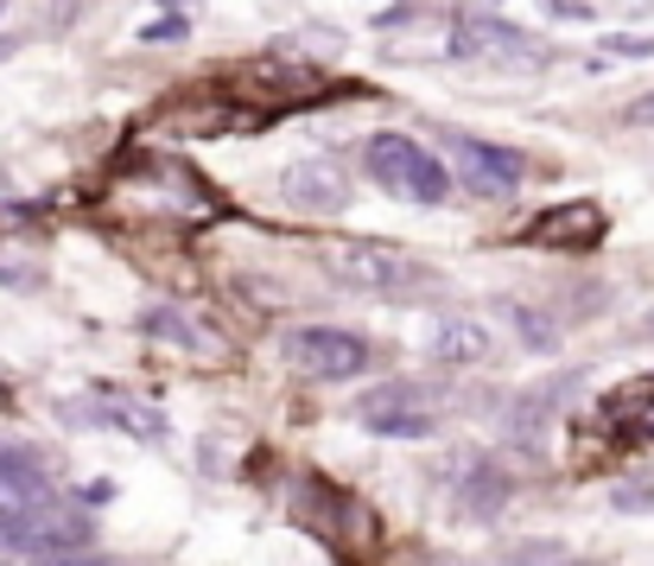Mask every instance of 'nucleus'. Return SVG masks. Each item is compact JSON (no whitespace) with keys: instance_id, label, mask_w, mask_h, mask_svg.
Listing matches in <instances>:
<instances>
[{"instance_id":"1","label":"nucleus","mask_w":654,"mask_h":566,"mask_svg":"<svg viewBox=\"0 0 654 566\" xmlns=\"http://www.w3.org/2000/svg\"><path fill=\"white\" fill-rule=\"evenodd\" d=\"M362 166H369V179L381 191H394L407 205H445L452 198V172H445V159H432L420 140H407V134H369L362 140Z\"/></svg>"},{"instance_id":"2","label":"nucleus","mask_w":654,"mask_h":566,"mask_svg":"<svg viewBox=\"0 0 654 566\" xmlns=\"http://www.w3.org/2000/svg\"><path fill=\"white\" fill-rule=\"evenodd\" d=\"M286 363H293L299 376H312V382H350V376H362V369L376 363V350H369L356 332L305 325V332L286 337Z\"/></svg>"},{"instance_id":"3","label":"nucleus","mask_w":654,"mask_h":566,"mask_svg":"<svg viewBox=\"0 0 654 566\" xmlns=\"http://www.w3.org/2000/svg\"><path fill=\"white\" fill-rule=\"evenodd\" d=\"M325 261L337 281L362 286V293H407L420 281V261H407L401 249H381V242H330Z\"/></svg>"},{"instance_id":"4","label":"nucleus","mask_w":654,"mask_h":566,"mask_svg":"<svg viewBox=\"0 0 654 566\" xmlns=\"http://www.w3.org/2000/svg\"><path fill=\"white\" fill-rule=\"evenodd\" d=\"M452 166L471 198H508L521 185V154L496 140H452Z\"/></svg>"},{"instance_id":"5","label":"nucleus","mask_w":654,"mask_h":566,"mask_svg":"<svg viewBox=\"0 0 654 566\" xmlns=\"http://www.w3.org/2000/svg\"><path fill=\"white\" fill-rule=\"evenodd\" d=\"M420 395H426V388L388 382V388H376V395H369L356 413H362V427H369V433H381V439H432V427H439V420H432V408L420 401Z\"/></svg>"},{"instance_id":"6","label":"nucleus","mask_w":654,"mask_h":566,"mask_svg":"<svg viewBox=\"0 0 654 566\" xmlns=\"http://www.w3.org/2000/svg\"><path fill=\"white\" fill-rule=\"evenodd\" d=\"M521 242H534V249H598V242H604V210L591 205V198H579V205H547L528 230H521Z\"/></svg>"},{"instance_id":"7","label":"nucleus","mask_w":654,"mask_h":566,"mask_svg":"<svg viewBox=\"0 0 654 566\" xmlns=\"http://www.w3.org/2000/svg\"><path fill=\"white\" fill-rule=\"evenodd\" d=\"M279 191H286L293 210H312V217H337V210L350 205V185H344V172L330 159H293L279 172Z\"/></svg>"},{"instance_id":"8","label":"nucleus","mask_w":654,"mask_h":566,"mask_svg":"<svg viewBox=\"0 0 654 566\" xmlns=\"http://www.w3.org/2000/svg\"><path fill=\"white\" fill-rule=\"evenodd\" d=\"M45 503H51V490L39 478V464L0 452V522H20V515L45 510Z\"/></svg>"},{"instance_id":"9","label":"nucleus","mask_w":654,"mask_h":566,"mask_svg":"<svg viewBox=\"0 0 654 566\" xmlns=\"http://www.w3.org/2000/svg\"><path fill=\"white\" fill-rule=\"evenodd\" d=\"M96 413L108 420V427H122V433H134V439H166V413H152L147 401H134V395H102L96 401Z\"/></svg>"},{"instance_id":"10","label":"nucleus","mask_w":654,"mask_h":566,"mask_svg":"<svg viewBox=\"0 0 654 566\" xmlns=\"http://www.w3.org/2000/svg\"><path fill=\"white\" fill-rule=\"evenodd\" d=\"M432 357L439 363H483L489 357V332L471 325V318H445V325L432 332Z\"/></svg>"},{"instance_id":"11","label":"nucleus","mask_w":654,"mask_h":566,"mask_svg":"<svg viewBox=\"0 0 654 566\" xmlns=\"http://www.w3.org/2000/svg\"><path fill=\"white\" fill-rule=\"evenodd\" d=\"M503 503H508V471L477 459L471 471H464V510L471 515H503Z\"/></svg>"},{"instance_id":"12","label":"nucleus","mask_w":654,"mask_h":566,"mask_svg":"<svg viewBox=\"0 0 654 566\" xmlns=\"http://www.w3.org/2000/svg\"><path fill=\"white\" fill-rule=\"evenodd\" d=\"M508 318H515V332L528 337L534 350H553V344H559V325L547 318V312H534V306H508Z\"/></svg>"},{"instance_id":"13","label":"nucleus","mask_w":654,"mask_h":566,"mask_svg":"<svg viewBox=\"0 0 654 566\" xmlns=\"http://www.w3.org/2000/svg\"><path fill=\"white\" fill-rule=\"evenodd\" d=\"M140 332H147V337H166V344H184V350H198V332H191L178 312H166V306H152L147 318H140Z\"/></svg>"},{"instance_id":"14","label":"nucleus","mask_w":654,"mask_h":566,"mask_svg":"<svg viewBox=\"0 0 654 566\" xmlns=\"http://www.w3.org/2000/svg\"><path fill=\"white\" fill-rule=\"evenodd\" d=\"M184 32H191V27H184V13H166V20H152V27L140 32V39H147V45H178Z\"/></svg>"},{"instance_id":"15","label":"nucleus","mask_w":654,"mask_h":566,"mask_svg":"<svg viewBox=\"0 0 654 566\" xmlns=\"http://www.w3.org/2000/svg\"><path fill=\"white\" fill-rule=\"evenodd\" d=\"M610 503H616V510H654V490L648 484H623Z\"/></svg>"},{"instance_id":"16","label":"nucleus","mask_w":654,"mask_h":566,"mask_svg":"<svg viewBox=\"0 0 654 566\" xmlns=\"http://www.w3.org/2000/svg\"><path fill=\"white\" fill-rule=\"evenodd\" d=\"M623 122H630V128H654V90H648V96H635V103L623 108Z\"/></svg>"},{"instance_id":"17","label":"nucleus","mask_w":654,"mask_h":566,"mask_svg":"<svg viewBox=\"0 0 654 566\" xmlns=\"http://www.w3.org/2000/svg\"><path fill=\"white\" fill-rule=\"evenodd\" d=\"M616 57H654V39H610Z\"/></svg>"},{"instance_id":"18","label":"nucleus","mask_w":654,"mask_h":566,"mask_svg":"<svg viewBox=\"0 0 654 566\" xmlns=\"http://www.w3.org/2000/svg\"><path fill=\"white\" fill-rule=\"evenodd\" d=\"M108 496H115V484H108V478H96V484L83 490V503H108Z\"/></svg>"},{"instance_id":"19","label":"nucleus","mask_w":654,"mask_h":566,"mask_svg":"<svg viewBox=\"0 0 654 566\" xmlns=\"http://www.w3.org/2000/svg\"><path fill=\"white\" fill-rule=\"evenodd\" d=\"M39 566H102V560H83V554H45Z\"/></svg>"},{"instance_id":"20","label":"nucleus","mask_w":654,"mask_h":566,"mask_svg":"<svg viewBox=\"0 0 654 566\" xmlns=\"http://www.w3.org/2000/svg\"><path fill=\"white\" fill-rule=\"evenodd\" d=\"M642 332H648V337H654V312H648V318H642Z\"/></svg>"},{"instance_id":"21","label":"nucleus","mask_w":654,"mask_h":566,"mask_svg":"<svg viewBox=\"0 0 654 566\" xmlns=\"http://www.w3.org/2000/svg\"><path fill=\"white\" fill-rule=\"evenodd\" d=\"M648 433H654V408H648Z\"/></svg>"},{"instance_id":"22","label":"nucleus","mask_w":654,"mask_h":566,"mask_svg":"<svg viewBox=\"0 0 654 566\" xmlns=\"http://www.w3.org/2000/svg\"><path fill=\"white\" fill-rule=\"evenodd\" d=\"M0 566H13V560H0Z\"/></svg>"},{"instance_id":"23","label":"nucleus","mask_w":654,"mask_h":566,"mask_svg":"<svg viewBox=\"0 0 654 566\" xmlns=\"http://www.w3.org/2000/svg\"><path fill=\"white\" fill-rule=\"evenodd\" d=\"M0 52H7V45H0Z\"/></svg>"}]
</instances>
